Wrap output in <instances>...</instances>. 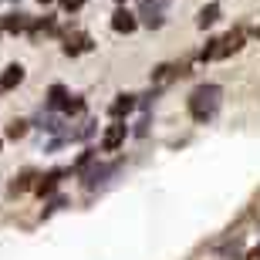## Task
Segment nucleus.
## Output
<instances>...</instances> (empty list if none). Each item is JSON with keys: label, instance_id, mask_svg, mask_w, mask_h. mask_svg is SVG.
I'll use <instances>...</instances> for the list:
<instances>
[{"label": "nucleus", "instance_id": "8", "mask_svg": "<svg viewBox=\"0 0 260 260\" xmlns=\"http://www.w3.org/2000/svg\"><path fill=\"white\" fill-rule=\"evenodd\" d=\"M132 108H135V98L132 95H118V102H112V108H108V112H112L115 118H122V115H128Z\"/></svg>", "mask_w": 260, "mask_h": 260}, {"label": "nucleus", "instance_id": "10", "mask_svg": "<svg viewBox=\"0 0 260 260\" xmlns=\"http://www.w3.org/2000/svg\"><path fill=\"white\" fill-rule=\"evenodd\" d=\"M216 17H220V7H216V4H210V7L200 10V20H196V24H200V27H210Z\"/></svg>", "mask_w": 260, "mask_h": 260}, {"label": "nucleus", "instance_id": "4", "mask_svg": "<svg viewBox=\"0 0 260 260\" xmlns=\"http://www.w3.org/2000/svg\"><path fill=\"white\" fill-rule=\"evenodd\" d=\"M125 132H128L125 122H115V125H112V128L105 132V139H102V149H105V152H115L118 145L125 142Z\"/></svg>", "mask_w": 260, "mask_h": 260}, {"label": "nucleus", "instance_id": "3", "mask_svg": "<svg viewBox=\"0 0 260 260\" xmlns=\"http://www.w3.org/2000/svg\"><path fill=\"white\" fill-rule=\"evenodd\" d=\"M166 7H169V0H142V4H139V17H142L149 27H162Z\"/></svg>", "mask_w": 260, "mask_h": 260}, {"label": "nucleus", "instance_id": "9", "mask_svg": "<svg viewBox=\"0 0 260 260\" xmlns=\"http://www.w3.org/2000/svg\"><path fill=\"white\" fill-rule=\"evenodd\" d=\"M4 27L7 30H27L30 20H27V14H10V17H4Z\"/></svg>", "mask_w": 260, "mask_h": 260}, {"label": "nucleus", "instance_id": "12", "mask_svg": "<svg viewBox=\"0 0 260 260\" xmlns=\"http://www.w3.org/2000/svg\"><path fill=\"white\" fill-rule=\"evenodd\" d=\"M24 132H27V122H10V128H7L10 139H20Z\"/></svg>", "mask_w": 260, "mask_h": 260}, {"label": "nucleus", "instance_id": "6", "mask_svg": "<svg viewBox=\"0 0 260 260\" xmlns=\"http://www.w3.org/2000/svg\"><path fill=\"white\" fill-rule=\"evenodd\" d=\"M112 27H115L118 34H132V30L139 27V20H135V14H128V10H115V17H112Z\"/></svg>", "mask_w": 260, "mask_h": 260}, {"label": "nucleus", "instance_id": "7", "mask_svg": "<svg viewBox=\"0 0 260 260\" xmlns=\"http://www.w3.org/2000/svg\"><path fill=\"white\" fill-rule=\"evenodd\" d=\"M91 48V41L85 38V34H75V38H68L64 41V54H81V51Z\"/></svg>", "mask_w": 260, "mask_h": 260}, {"label": "nucleus", "instance_id": "5", "mask_svg": "<svg viewBox=\"0 0 260 260\" xmlns=\"http://www.w3.org/2000/svg\"><path fill=\"white\" fill-rule=\"evenodd\" d=\"M20 81H24V68H20V64H7V68H4V75H0V95L10 91V88H17Z\"/></svg>", "mask_w": 260, "mask_h": 260}, {"label": "nucleus", "instance_id": "1", "mask_svg": "<svg viewBox=\"0 0 260 260\" xmlns=\"http://www.w3.org/2000/svg\"><path fill=\"white\" fill-rule=\"evenodd\" d=\"M220 102H223V88L220 85H200V88L189 91L186 108H189V115H193L196 122H210V118L220 112Z\"/></svg>", "mask_w": 260, "mask_h": 260}, {"label": "nucleus", "instance_id": "11", "mask_svg": "<svg viewBox=\"0 0 260 260\" xmlns=\"http://www.w3.org/2000/svg\"><path fill=\"white\" fill-rule=\"evenodd\" d=\"M30 179H34V173H30V169H27V173H20V176H14V183H10V193H14V196L24 193V189L30 186Z\"/></svg>", "mask_w": 260, "mask_h": 260}, {"label": "nucleus", "instance_id": "13", "mask_svg": "<svg viewBox=\"0 0 260 260\" xmlns=\"http://www.w3.org/2000/svg\"><path fill=\"white\" fill-rule=\"evenodd\" d=\"M61 7L64 10H78V7H85V0H61Z\"/></svg>", "mask_w": 260, "mask_h": 260}, {"label": "nucleus", "instance_id": "14", "mask_svg": "<svg viewBox=\"0 0 260 260\" xmlns=\"http://www.w3.org/2000/svg\"><path fill=\"white\" fill-rule=\"evenodd\" d=\"M247 260H260V247H253V250L247 253Z\"/></svg>", "mask_w": 260, "mask_h": 260}, {"label": "nucleus", "instance_id": "15", "mask_svg": "<svg viewBox=\"0 0 260 260\" xmlns=\"http://www.w3.org/2000/svg\"><path fill=\"white\" fill-rule=\"evenodd\" d=\"M0 149H4V139H0Z\"/></svg>", "mask_w": 260, "mask_h": 260}, {"label": "nucleus", "instance_id": "2", "mask_svg": "<svg viewBox=\"0 0 260 260\" xmlns=\"http://www.w3.org/2000/svg\"><path fill=\"white\" fill-rule=\"evenodd\" d=\"M240 48H243V30L237 27V30H230L226 38L210 41V48H203L200 58L203 61H220V58H226V54H233V51H240Z\"/></svg>", "mask_w": 260, "mask_h": 260}, {"label": "nucleus", "instance_id": "16", "mask_svg": "<svg viewBox=\"0 0 260 260\" xmlns=\"http://www.w3.org/2000/svg\"><path fill=\"white\" fill-rule=\"evenodd\" d=\"M41 4H48V0H41Z\"/></svg>", "mask_w": 260, "mask_h": 260}]
</instances>
